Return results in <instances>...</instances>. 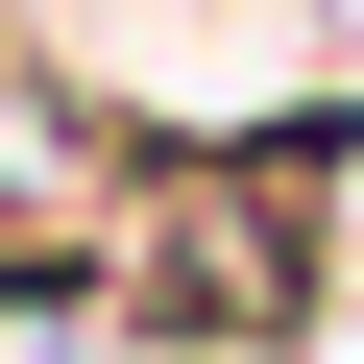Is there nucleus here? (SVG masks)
<instances>
[{"label": "nucleus", "instance_id": "nucleus-1", "mask_svg": "<svg viewBox=\"0 0 364 364\" xmlns=\"http://www.w3.org/2000/svg\"><path fill=\"white\" fill-rule=\"evenodd\" d=\"M340 170H364V122L340 97H291V122H243V146H146V195H122V340H170V364H267V340H316L340 316Z\"/></svg>", "mask_w": 364, "mask_h": 364}]
</instances>
